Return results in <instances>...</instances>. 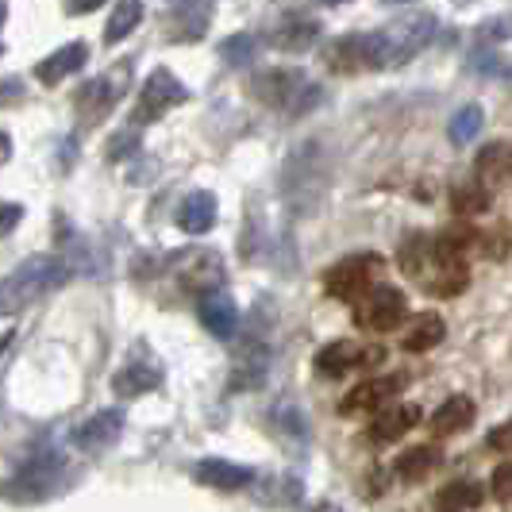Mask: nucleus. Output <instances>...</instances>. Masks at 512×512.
<instances>
[{
	"mask_svg": "<svg viewBox=\"0 0 512 512\" xmlns=\"http://www.w3.org/2000/svg\"><path fill=\"white\" fill-rule=\"evenodd\" d=\"M397 262H401V270L409 274V278H424V270H428V262H432V239L428 235H409L405 243H401V251H397Z\"/></svg>",
	"mask_w": 512,
	"mask_h": 512,
	"instance_id": "nucleus-28",
	"label": "nucleus"
},
{
	"mask_svg": "<svg viewBox=\"0 0 512 512\" xmlns=\"http://www.w3.org/2000/svg\"><path fill=\"white\" fill-rule=\"evenodd\" d=\"M320 4H347V0H320Z\"/></svg>",
	"mask_w": 512,
	"mask_h": 512,
	"instance_id": "nucleus-43",
	"label": "nucleus"
},
{
	"mask_svg": "<svg viewBox=\"0 0 512 512\" xmlns=\"http://www.w3.org/2000/svg\"><path fill=\"white\" fill-rule=\"evenodd\" d=\"M178 282L189 289V293H216L220 282H224V262L212 255V251H185L178 262Z\"/></svg>",
	"mask_w": 512,
	"mask_h": 512,
	"instance_id": "nucleus-11",
	"label": "nucleus"
},
{
	"mask_svg": "<svg viewBox=\"0 0 512 512\" xmlns=\"http://www.w3.org/2000/svg\"><path fill=\"white\" fill-rule=\"evenodd\" d=\"M474 181L486 185L489 193L512 181V143H489L474 162Z\"/></svg>",
	"mask_w": 512,
	"mask_h": 512,
	"instance_id": "nucleus-15",
	"label": "nucleus"
},
{
	"mask_svg": "<svg viewBox=\"0 0 512 512\" xmlns=\"http://www.w3.org/2000/svg\"><path fill=\"white\" fill-rule=\"evenodd\" d=\"M201 324L216 339H231V335L239 332V308H235V301H231L224 289L201 297Z\"/></svg>",
	"mask_w": 512,
	"mask_h": 512,
	"instance_id": "nucleus-19",
	"label": "nucleus"
},
{
	"mask_svg": "<svg viewBox=\"0 0 512 512\" xmlns=\"http://www.w3.org/2000/svg\"><path fill=\"white\" fill-rule=\"evenodd\" d=\"M324 62L339 74H362V70H370V39L366 35H343L324 51Z\"/></svg>",
	"mask_w": 512,
	"mask_h": 512,
	"instance_id": "nucleus-18",
	"label": "nucleus"
},
{
	"mask_svg": "<svg viewBox=\"0 0 512 512\" xmlns=\"http://www.w3.org/2000/svg\"><path fill=\"white\" fill-rule=\"evenodd\" d=\"M24 97V85L12 77V81H0V104H12V101H20Z\"/></svg>",
	"mask_w": 512,
	"mask_h": 512,
	"instance_id": "nucleus-36",
	"label": "nucleus"
},
{
	"mask_svg": "<svg viewBox=\"0 0 512 512\" xmlns=\"http://www.w3.org/2000/svg\"><path fill=\"white\" fill-rule=\"evenodd\" d=\"M385 359L382 347H362V343H351V339H335L328 347H320L316 355V374L324 378H343L351 370H366V366H378Z\"/></svg>",
	"mask_w": 512,
	"mask_h": 512,
	"instance_id": "nucleus-8",
	"label": "nucleus"
},
{
	"mask_svg": "<svg viewBox=\"0 0 512 512\" xmlns=\"http://www.w3.org/2000/svg\"><path fill=\"white\" fill-rule=\"evenodd\" d=\"M4 16H8V4H4V0H0V24H4Z\"/></svg>",
	"mask_w": 512,
	"mask_h": 512,
	"instance_id": "nucleus-41",
	"label": "nucleus"
},
{
	"mask_svg": "<svg viewBox=\"0 0 512 512\" xmlns=\"http://www.w3.org/2000/svg\"><path fill=\"white\" fill-rule=\"evenodd\" d=\"M0 54H4V47H0Z\"/></svg>",
	"mask_w": 512,
	"mask_h": 512,
	"instance_id": "nucleus-44",
	"label": "nucleus"
},
{
	"mask_svg": "<svg viewBox=\"0 0 512 512\" xmlns=\"http://www.w3.org/2000/svg\"><path fill=\"white\" fill-rule=\"evenodd\" d=\"M104 0H66V12L70 16H85V12H93V8H101Z\"/></svg>",
	"mask_w": 512,
	"mask_h": 512,
	"instance_id": "nucleus-37",
	"label": "nucleus"
},
{
	"mask_svg": "<svg viewBox=\"0 0 512 512\" xmlns=\"http://www.w3.org/2000/svg\"><path fill=\"white\" fill-rule=\"evenodd\" d=\"M420 285H424L432 297H459L462 289L470 285V266H466V258L439 255L436 239H432V262H428Z\"/></svg>",
	"mask_w": 512,
	"mask_h": 512,
	"instance_id": "nucleus-10",
	"label": "nucleus"
},
{
	"mask_svg": "<svg viewBox=\"0 0 512 512\" xmlns=\"http://www.w3.org/2000/svg\"><path fill=\"white\" fill-rule=\"evenodd\" d=\"M489 493H493L501 505H512V462H501V466L489 474Z\"/></svg>",
	"mask_w": 512,
	"mask_h": 512,
	"instance_id": "nucleus-32",
	"label": "nucleus"
},
{
	"mask_svg": "<svg viewBox=\"0 0 512 512\" xmlns=\"http://www.w3.org/2000/svg\"><path fill=\"white\" fill-rule=\"evenodd\" d=\"M451 205H455V212H459V216H482V212L493 205V193H489L486 185L470 181V185H459V189H455Z\"/></svg>",
	"mask_w": 512,
	"mask_h": 512,
	"instance_id": "nucleus-30",
	"label": "nucleus"
},
{
	"mask_svg": "<svg viewBox=\"0 0 512 512\" xmlns=\"http://www.w3.org/2000/svg\"><path fill=\"white\" fill-rule=\"evenodd\" d=\"M158 382H162V366L154 359H147V355H135L124 370H116L112 389H116V397L131 401V397H143V393L158 389Z\"/></svg>",
	"mask_w": 512,
	"mask_h": 512,
	"instance_id": "nucleus-13",
	"label": "nucleus"
},
{
	"mask_svg": "<svg viewBox=\"0 0 512 512\" xmlns=\"http://www.w3.org/2000/svg\"><path fill=\"white\" fill-rule=\"evenodd\" d=\"M8 343H12V332H0V355L8 351Z\"/></svg>",
	"mask_w": 512,
	"mask_h": 512,
	"instance_id": "nucleus-40",
	"label": "nucleus"
},
{
	"mask_svg": "<svg viewBox=\"0 0 512 512\" xmlns=\"http://www.w3.org/2000/svg\"><path fill=\"white\" fill-rule=\"evenodd\" d=\"M85 62H89V47H85V43H66V47H58V51L47 54V58L35 66V77H39L43 85H58V81H66V77L77 74V70H85Z\"/></svg>",
	"mask_w": 512,
	"mask_h": 512,
	"instance_id": "nucleus-17",
	"label": "nucleus"
},
{
	"mask_svg": "<svg viewBox=\"0 0 512 512\" xmlns=\"http://www.w3.org/2000/svg\"><path fill=\"white\" fill-rule=\"evenodd\" d=\"M120 432H124V409H101L77 428L74 443L81 451H104L120 439Z\"/></svg>",
	"mask_w": 512,
	"mask_h": 512,
	"instance_id": "nucleus-12",
	"label": "nucleus"
},
{
	"mask_svg": "<svg viewBox=\"0 0 512 512\" xmlns=\"http://www.w3.org/2000/svg\"><path fill=\"white\" fill-rule=\"evenodd\" d=\"M128 85H131V62H120V66L104 70L101 77L85 81V85L77 89V97H74L77 124H85V128H97L101 120H108V116L116 112L120 97L128 93Z\"/></svg>",
	"mask_w": 512,
	"mask_h": 512,
	"instance_id": "nucleus-4",
	"label": "nucleus"
},
{
	"mask_svg": "<svg viewBox=\"0 0 512 512\" xmlns=\"http://www.w3.org/2000/svg\"><path fill=\"white\" fill-rule=\"evenodd\" d=\"M439 447L436 443H420V447H405L397 462H393V474L401 478V482H424L432 470L439 466Z\"/></svg>",
	"mask_w": 512,
	"mask_h": 512,
	"instance_id": "nucleus-22",
	"label": "nucleus"
},
{
	"mask_svg": "<svg viewBox=\"0 0 512 512\" xmlns=\"http://www.w3.org/2000/svg\"><path fill=\"white\" fill-rule=\"evenodd\" d=\"M70 278V262L62 255H31L8 278H0V316H16L27 305L43 301Z\"/></svg>",
	"mask_w": 512,
	"mask_h": 512,
	"instance_id": "nucleus-1",
	"label": "nucleus"
},
{
	"mask_svg": "<svg viewBox=\"0 0 512 512\" xmlns=\"http://www.w3.org/2000/svg\"><path fill=\"white\" fill-rule=\"evenodd\" d=\"M474 401L466 397V393H455V397H447L436 412H432V420H428V428H432V436L436 439H447V436H459L466 432L470 424H474Z\"/></svg>",
	"mask_w": 512,
	"mask_h": 512,
	"instance_id": "nucleus-16",
	"label": "nucleus"
},
{
	"mask_svg": "<svg viewBox=\"0 0 512 512\" xmlns=\"http://www.w3.org/2000/svg\"><path fill=\"white\" fill-rule=\"evenodd\" d=\"M139 20H143V4H139V0H120L116 12H112L108 24H104V43L116 47L120 39H128L131 31L139 27Z\"/></svg>",
	"mask_w": 512,
	"mask_h": 512,
	"instance_id": "nucleus-27",
	"label": "nucleus"
},
{
	"mask_svg": "<svg viewBox=\"0 0 512 512\" xmlns=\"http://www.w3.org/2000/svg\"><path fill=\"white\" fill-rule=\"evenodd\" d=\"M436 35V16L432 12H409L397 16L393 24L370 31V70H397L409 66L416 54L424 51Z\"/></svg>",
	"mask_w": 512,
	"mask_h": 512,
	"instance_id": "nucleus-2",
	"label": "nucleus"
},
{
	"mask_svg": "<svg viewBox=\"0 0 512 512\" xmlns=\"http://www.w3.org/2000/svg\"><path fill=\"white\" fill-rule=\"evenodd\" d=\"M482 124H486V112H482L478 104H466V108H459V112L451 116L447 135H451V143H455V147H466V143H474V139H478Z\"/></svg>",
	"mask_w": 512,
	"mask_h": 512,
	"instance_id": "nucleus-29",
	"label": "nucleus"
},
{
	"mask_svg": "<svg viewBox=\"0 0 512 512\" xmlns=\"http://www.w3.org/2000/svg\"><path fill=\"white\" fill-rule=\"evenodd\" d=\"M382 258L378 255H351L343 262H335L332 270L324 274V289L335 301H362L370 289H374V278L382 274Z\"/></svg>",
	"mask_w": 512,
	"mask_h": 512,
	"instance_id": "nucleus-6",
	"label": "nucleus"
},
{
	"mask_svg": "<svg viewBox=\"0 0 512 512\" xmlns=\"http://www.w3.org/2000/svg\"><path fill=\"white\" fill-rule=\"evenodd\" d=\"M443 335H447V324H443V316L436 312H420L416 320H412L405 335H401V343H405V351H416V355H424V351H432L443 343Z\"/></svg>",
	"mask_w": 512,
	"mask_h": 512,
	"instance_id": "nucleus-25",
	"label": "nucleus"
},
{
	"mask_svg": "<svg viewBox=\"0 0 512 512\" xmlns=\"http://www.w3.org/2000/svg\"><path fill=\"white\" fill-rule=\"evenodd\" d=\"M216 212H220L216 197L205 193V189H197V193H189L178 205V228L189 231V235H205L216 224Z\"/></svg>",
	"mask_w": 512,
	"mask_h": 512,
	"instance_id": "nucleus-21",
	"label": "nucleus"
},
{
	"mask_svg": "<svg viewBox=\"0 0 512 512\" xmlns=\"http://www.w3.org/2000/svg\"><path fill=\"white\" fill-rule=\"evenodd\" d=\"M20 216H24V208L20 205H4L0 208V235H8V231L20 224Z\"/></svg>",
	"mask_w": 512,
	"mask_h": 512,
	"instance_id": "nucleus-35",
	"label": "nucleus"
},
{
	"mask_svg": "<svg viewBox=\"0 0 512 512\" xmlns=\"http://www.w3.org/2000/svg\"><path fill=\"white\" fill-rule=\"evenodd\" d=\"M416 424H420V405H385L370 420V439L374 443H397L401 436H409Z\"/></svg>",
	"mask_w": 512,
	"mask_h": 512,
	"instance_id": "nucleus-14",
	"label": "nucleus"
},
{
	"mask_svg": "<svg viewBox=\"0 0 512 512\" xmlns=\"http://www.w3.org/2000/svg\"><path fill=\"white\" fill-rule=\"evenodd\" d=\"M312 512H343V509H339V505H332V501H324V505H316Z\"/></svg>",
	"mask_w": 512,
	"mask_h": 512,
	"instance_id": "nucleus-39",
	"label": "nucleus"
},
{
	"mask_svg": "<svg viewBox=\"0 0 512 512\" xmlns=\"http://www.w3.org/2000/svg\"><path fill=\"white\" fill-rule=\"evenodd\" d=\"M251 478H255V470H251V466H239V462H228V459L197 462V482L212 489H224V493L251 486Z\"/></svg>",
	"mask_w": 512,
	"mask_h": 512,
	"instance_id": "nucleus-20",
	"label": "nucleus"
},
{
	"mask_svg": "<svg viewBox=\"0 0 512 512\" xmlns=\"http://www.w3.org/2000/svg\"><path fill=\"white\" fill-rule=\"evenodd\" d=\"M185 101H189V89H185L170 70L158 66V70H151V77L143 81V89H139V101L131 108V124H135V128H139V124H154V120H162L166 112L181 108Z\"/></svg>",
	"mask_w": 512,
	"mask_h": 512,
	"instance_id": "nucleus-5",
	"label": "nucleus"
},
{
	"mask_svg": "<svg viewBox=\"0 0 512 512\" xmlns=\"http://www.w3.org/2000/svg\"><path fill=\"white\" fill-rule=\"evenodd\" d=\"M266 347L262 343H247L243 351H239V359L231 366V389H258V385L266 382Z\"/></svg>",
	"mask_w": 512,
	"mask_h": 512,
	"instance_id": "nucleus-23",
	"label": "nucleus"
},
{
	"mask_svg": "<svg viewBox=\"0 0 512 512\" xmlns=\"http://www.w3.org/2000/svg\"><path fill=\"white\" fill-rule=\"evenodd\" d=\"M166 4H170L174 12H181V20H185L189 12H197V16L205 20V8H208V4H212V0H166Z\"/></svg>",
	"mask_w": 512,
	"mask_h": 512,
	"instance_id": "nucleus-34",
	"label": "nucleus"
},
{
	"mask_svg": "<svg viewBox=\"0 0 512 512\" xmlns=\"http://www.w3.org/2000/svg\"><path fill=\"white\" fill-rule=\"evenodd\" d=\"M486 447H489V451H501V455H509V451H512V420L497 424V428L489 432V436H486Z\"/></svg>",
	"mask_w": 512,
	"mask_h": 512,
	"instance_id": "nucleus-33",
	"label": "nucleus"
},
{
	"mask_svg": "<svg viewBox=\"0 0 512 512\" xmlns=\"http://www.w3.org/2000/svg\"><path fill=\"white\" fill-rule=\"evenodd\" d=\"M316 35H320V24H316V20H308V16H285L282 24L274 27L270 43H274L278 51H308V47L316 43Z\"/></svg>",
	"mask_w": 512,
	"mask_h": 512,
	"instance_id": "nucleus-24",
	"label": "nucleus"
},
{
	"mask_svg": "<svg viewBox=\"0 0 512 512\" xmlns=\"http://www.w3.org/2000/svg\"><path fill=\"white\" fill-rule=\"evenodd\" d=\"M482 497H486V489L478 486V482H470V478H459V482H451V486L439 489V509H443V512L478 509V505H482Z\"/></svg>",
	"mask_w": 512,
	"mask_h": 512,
	"instance_id": "nucleus-26",
	"label": "nucleus"
},
{
	"mask_svg": "<svg viewBox=\"0 0 512 512\" xmlns=\"http://www.w3.org/2000/svg\"><path fill=\"white\" fill-rule=\"evenodd\" d=\"M401 385H405L401 374H389V378H366V382L351 385V389L343 393L339 412H343V416H374V412H382L385 405L401 393Z\"/></svg>",
	"mask_w": 512,
	"mask_h": 512,
	"instance_id": "nucleus-9",
	"label": "nucleus"
},
{
	"mask_svg": "<svg viewBox=\"0 0 512 512\" xmlns=\"http://www.w3.org/2000/svg\"><path fill=\"white\" fill-rule=\"evenodd\" d=\"M255 97L266 108H278L285 116H301L312 104L320 101V85H312L305 77V70H293V66H282V70H262L255 77Z\"/></svg>",
	"mask_w": 512,
	"mask_h": 512,
	"instance_id": "nucleus-3",
	"label": "nucleus"
},
{
	"mask_svg": "<svg viewBox=\"0 0 512 512\" xmlns=\"http://www.w3.org/2000/svg\"><path fill=\"white\" fill-rule=\"evenodd\" d=\"M8 158H12V139H8L4 131H0V166H4Z\"/></svg>",
	"mask_w": 512,
	"mask_h": 512,
	"instance_id": "nucleus-38",
	"label": "nucleus"
},
{
	"mask_svg": "<svg viewBox=\"0 0 512 512\" xmlns=\"http://www.w3.org/2000/svg\"><path fill=\"white\" fill-rule=\"evenodd\" d=\"M409 316V297L397 285H374L359 305H355V324L366 332H393Z\"/></svg>",
	"mask_w": 512,
	"mask_h": 512,
	"instance_id": "nucleus-7",
	"label": "nucleus"
},
{
	"mask_svg": "<svg viewBox=\"0 0 512 512\" xmlns=\"http://www.w3.org/2000/svg\"><path fill=\"white\" fill-rule=\"evenodd\" d=\"M255 39L251 35H231V39H224L220 43V58L228 62V66H247L251 58H255Z\"/></svg>",
	"mask_w": 512,
	"mask_h": 512,
	"instance_id": "nucleus-31",
	"label": "nucleus"
},
{
	"mask_svg": "<svg viewBox=\"0 0 512 512\" xmlns=\"http://www.w3.org/2000/svg\"><path fill=\"white\" fill-rule=\"evenodd\" d=\"M385 4H412V0H385Z\"/></svg>",
	"mask_w": 512,
	"mask_h": 512,
	"instance_id": "nucleus-42",
	"label": "nucleus"
}]
</instances>
